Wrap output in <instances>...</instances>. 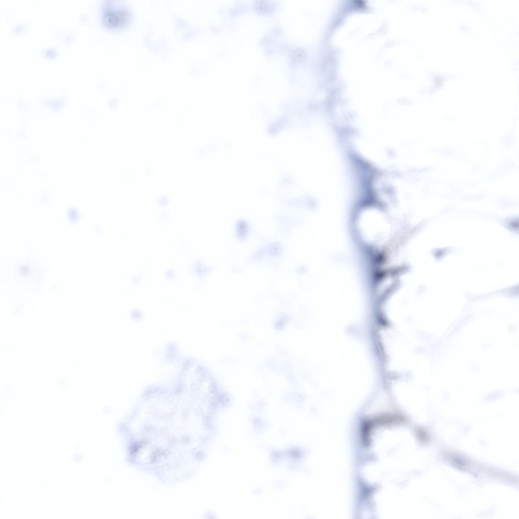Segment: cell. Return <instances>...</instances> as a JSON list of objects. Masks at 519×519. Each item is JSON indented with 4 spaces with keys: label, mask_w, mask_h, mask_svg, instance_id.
<instances>
[{
    "label": "cell",
    "mask_w": 519,
    "mask_h": 519,
    "mask_svg": "<svg viewBox=\"0 0 519 519\" xmlns=\"http://www.w3.org/2000/svg\"><path fill=\"white\" fill-rule=\"evenodd\" d=\"M131 14L124 6L112 5L107 6L103 14V20L108 27L120 28L127 25Z\"/></svg>",
    "instance_id": "1"
},
{
    "label": "cell",
    "mask_w": 519,
    "mask_h": 519,
    "mask_svg": "<svg viewBox=\"0 0 519 519\" xmlns=\"http://www.w3.org/2000/svg\"><path fill=\"white\" fill-rule=\"evenodd\" d=\"M416 434L419 440L423 444H426L430 440V436L428 432L423 428H419L416 430Z\"/></svg>",
    "instance_id": "2"
}]
</instances>
